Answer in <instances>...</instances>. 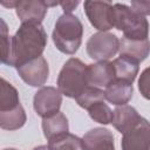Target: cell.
Listing matches in <instances>:
<instances>
[{"instance_id":"22","label":"cell","mask_w":150,"mask_h":150,"mask_svg":"<svg viewBox=\"0 0 150 150\" xmlns=\"http://www.w3.org/2000/svg\"><path fill=\"white\" fill-rule=\"evenodd\" d=\"M88 114H89L90 118L97 123L105 125V124H109L112 122V110L109 108V105L107 103H104V101L93 104L88 109Z\"/></svg>"},{"instance_id":"16","label":"cell","mask_w":150,"mask_h":150,"mask_svg":"<svg viewBox=\"0 0 150 150\" xmlns=\"http://www.w3.org/2000/svg\"><path fill=\"white\" fill-rule=\"evenodd\" d=\"M112 66L115 69V79L127 81L129 83L135 81L139 70V62L125 55H120L115 59L112 61Z\"/></svg>"},{"instance_id":"11","label":"cell","mask_w":150,"mask_h":150,"mask_svg":"<svg viewBox=\"0 0 150 150\" xmlns=\"http://www.w3.org/2000/svg\"><path fill=\"white\" fill-rule=\"evenodd\" d=\"M88 84L96 88H107L115 80V69L112 62L102 61L88 64Z\"/></svg>"},{"instance_id":"19","label":"cell","mask_w":150,"mask_h":150,"mask_svg":"<svg viewBox=\"0 0 150 150\" xmlns=\"http://www.w3.org/2000/svg\"><path fill=\"white\" fill-rule=\"evenodd\" d=\"M27 116L25 109L20 104L15 109L0 112V127L5 130H16L25 125Z\"/></svg>"},{"instance_id":"14","label":"cell","mask_w":150,"mask_h":150,"mask_svg":"<svg viewBox=\"0 0 150 150\" xmlns=\"http://www.w3.org/2000/svg\"><path fill=\"white\" fill-rule=\"evenodd\" d=\"M134 94L132 83L127 81L115 79L105 89H104V97L108 102L115 105H124L127 104Z\"/></svg>"},{"instance_id":"27","label":"cell","mask_w":150,"mask_h":150,"mask_svg":"<svg viewBox=\"0 0 150 150\" xmlns=\"http://www.w3.org/2000/svg\"><path fill=\"white\" fill-rule=\"evenodd\" d=\"M33 150H49L48 145H39V146H35Z\"/></svg>"},{"instance_id":"17","label":"cell","mask_w":150,"mask_h":150,"mask_svg":"<svg viewBox=\"0 0 150 150\" xmlns=\"http://www.w3.org/2000/svg\"><path fill=\"white\" fill-rule=\"evenodd\" d=\"M69 125H68V120L66 115L61 111L57 114L42 118V131L45 137L49 141L54 137H57L60 135L69 132Z\"/></svg>"},{"instance_id":"21","label":"cell","mask_w":150,"mask_h":150,"mask_svg":"<svg viewBox=\"0 0 150 150\" xmlns=\"http://www.w3.org/2000/svg\"><path fill=\"white\" fill-rule=\"evenodd\" d=\"M104 91L100 88H96V87H93V86H88L76 98V103L83 108V109H89L93 104L97 103V102H101V101H104Z\"/></svg>"},{"instance_id":"23","label":"cell","mask_w":150,"mask_h":150,"mask_svg":"<svg viewBox=\"0 0 150 150\" xmlns=\"http://www.w3.org/2000/svg\"><path fill=\"white\" fill-rule=\"evenodd\" d=\"M0 38H1V62L5 64H8L9 56H11V41L12 36L8 35V29L6 26V22L1 20V30H0Z\"/></svg>"},{"instance_id":"3","label":"cell","mask_w":150,"mask_h":150,"mask_svg":"<svg viewBox=\"0 0 150 150\" xmlns=\"http://www.w3.org/2000/svg\"><path fill=\"white\" fill-rule=\"evenodd\" d=\"M114 28L123 32V36L131 40H145L149 36V22L145 16L136 13L124 4H114L111 9Z\"/></svg>"},{"instance_id":"7","label":"cell","mask_w":150,"mask_h":150,"mask_svg":"<svg viewBox=\"0 0 150 150\" xmlns=\"http://www.w3.org/2000/svg\"><path fill=\"white\" fill-rule=\"evenodd\" d=\"M84 13L94 28L100 32H108L114 28L111 19L112 5L109 1H84Z\"/></svg>"},{"instance_id":"25","label":"cell","mask_w":150,"mask_h":150,"mask_svg":"<svg viewBox=\"0 0 150 150\" xmlns=\"http://www.w3.org/2000/svg\"><path fill=\"white\" fill-rule=\"evenodd\" d=\"M131 8L143 16L150 15V1H131Z\"/></svg>"},{"instance_id":"12","label":"cell","mask_w":150,"mask_h":150,"mask_svg":"<svg viewBox=\"0 0 150 150\" xmlns=\"http://www.w3.org/2000/svg\"><path fill=\"white\" fill-rule=\"evenodd\" d=\"M83 150H115L114 136L105 128H94L82 137Z\"/></svg>"},{"instance_id":"4","label":"cell","mask_w":150,"mask_h":150,"mask_svg":"<svg viewBox=\"0 0 150 150\" xmlns=\"http://www.w3.org/2000/svg\"><path fill=\"white\" fill-rule=\"evenodd\" d=\"M87 67L88 64L76 57H70L66 61L57 76V89L62 95L76 98L89 86Z\"/></svg>"},{"instance_id":"24","label":"cell","mask_w":150,"mask_h":150,"mask_svg":"<svg viewBox=\"0 0 150 150\" xmlns=\"http://www.w3.org/2000/svg\"><path fill=\"white\" fill-rule=\"evenodd\" d=\"M138 89L141 95L150 101V67L145 68L138 79Z\"/></svg>"},{"instance_id":"13","label":"cell","mask_w":150,"mask_h":150,"mask_svg":"<svg viewBox=\"0 0 150 150\" xmlns=\"http://www.w3.org/2000/svg\"><path fill=\"white\" fill-rule=\"evenodd\" d=\"M141 120H142V116H139V114L134 107L124 104V105H118L112 111L111 123L118 132L124 135L125 132L135 128Z\"/></svg>"},{"instance_id":"28","label":"cell","mask_w":150,"mask_h":150,"mask_svg":"<svg viewBox=\"0 0 150 150\" xmlns=\"http://www.w3.org/2000/svg\"><path fill=\"white\" fill-rule=\"evenodd\" d=\"M2 150H18V149H14V148H9V149H2Z\"/></svg>"},{"instance_id":"5","label":"cell","mask_w":150,"mask_h":150,"mask_svg":"<svg viewBox=\"0 0 150 150\" xmlns=\"http://www.w3.org/2000/svg\"><path fill=\"white\" fill-rule=\"evenodd\" d=\"M120 40L118 38L109 32H98L93 34L86 45L87 54L90 59L102 62L108 61L118 52Z\"/></svg>"},{"instance_id":"2","label":"cell","mask_w":150,"mask_h":150,"mask_svg":"<svg viewBox=\"0 0 150 150\" xmlns=\"http://www.w3.org/2000/svg\"><path fill=\"white\" fill-rule=\"evenodd\" d=\"M83 26L74 14L63 13L56 21L52 38L55 47L64 54L73 55L82 43Z\"/></svg>"},{"instance_id":"9","label":"cell","mask_w":150,"mask_h":150,"mask_svg":"<svg viewBox=\"0 0 150 150\" xmlns=\"http://www.w3.org/2000/svg\"><path fill=\"white\" fill-rule=\"evenodd\" d=\"M121 146L122 150H150V122L142 117L135 128L123 135Z\"/></svg>"},{"instance_id":"26","label":"cell","mask_w":150,"mask_h":150,"mask_svg":"<svg viewBox=\"0 0 150 150\" xmlns=\"http://www.w3.org/2000/svg\"><path fill=\"white\" fill-rule=\"evenodd\" d=\"M79 4H80L79 1H61V2H59V5L63 8V12L68 13V14H71V12L75 9V7Z\"/></svg>"},{"instance_id":"20","label":"cell","mask_w":150,"mask_h":150,"mask_svg":"<svg viewBox=\"0 0 150 150\" xmlns=\"http://www.w3.org/2000/svg\"><path fill=\"white\" fill-rule=\"evenodd\" d=\"M49 150H83L82 138L67 132L48 141Z\"/></svg>"},{"instance_id":"18","label":"cell","mask_w":150,"mask_h":150,"mask_svg":"<svg viewBox=\"0 0 150 150\" xmlns=\"http://www.w3.org/2000/svg\"><path fill=\"white\" fill-rule=\"evenodd\" d=\"M21 103H20L18 90L9 82H7L4 77H1L0 80V112L15 109Z\"/></svg>"},{"instance_id":"6","label":"cell","mask_w":150,"mask_h":150,"mask_svg":"<svg viewBox=\"0 0 150 150\" xmlns=\"http://www.w3.org/2000/svg\"><path fill=\"white\" fill-rule=\"evenodd\" d=\"M62 104V93L55 87H42L39 89L33 100L35 112L42 118L50 117L60 111Z\"/></svg>"},{"instance_id":"15","label":"cell","mask_w":150,"mask_h":150,"mask_svg":"<svg viewBox=\"0 0 150 150\" xmlns=\"http://www.w3.org/2000/svg\"><path fill=\"white\" fill-rule=\"evenodd\" d=\"M118 53L120 55H125L138 62H142L150 54V40H131L123 36L120 40Z\"/></svg>"},{"instance_id":"1","label":"cell","mask_w":150,"mask_h":150,"mask_svg":"<svg viewBox=\"0 0 150 150\" xmlns=\"http://www.w3.org/2000/svg\"><path fill=\"white\" fill-rule=\"evenodd\" d=\"M47 46V33L41 23L25 22L12 36L11 56L7 66L18 67L42 56Z\"/></svg>"},{"instance_id":"8","label":"cell","mask_w":150,"mask_h":150,"mask_svg":"<svg viewBox=\"0 0 150 150\" xmlns=\"http://www.w3.org/2000/svg\"><path fill=\"white\" fill-rule=\"evenodd\" d=\"M19 76L30 87H42L49 75L48 62L43 56L33 59L16 67Z\"/></svg>"},{"instance_id":"10","label":"cell","mask_w":150,"mask_h":150,"mask_svg":"<svg viewBox=\"0 0 150 150\" xmlns=\"http://www.w3.org/2000/svg\"><path fill=\"white\" fill-rule=\"evenodd\" d=\"M48 7L49 6L46 1L20 0V1H16L15 12L21 23H25V22L41 23L47 14Z\"/></svg>"}]
</instances>
